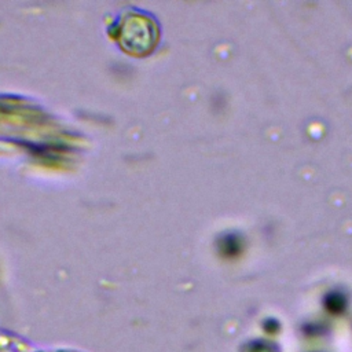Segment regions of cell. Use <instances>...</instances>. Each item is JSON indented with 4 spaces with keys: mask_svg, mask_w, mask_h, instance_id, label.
Returning <instances> with one entry per match:
<instances>
[{
    "mask_svg": "<svg viewBox=\"0 0 352 352\" xmlns=\"http://www.w3.org/2000/svg\"><path fill=\"white\" fill-rule=\"evenodd\" d=\"M121 36L124 48L139 55L150 51L151 45H154L155 28L147 18L132 15L122 23Z\"/></svg>",
    "mask_w": 352,
    "mask_h": 352,
    "instance_id": "6da1fadb",
    "label": "cell"
}]
</instances>
